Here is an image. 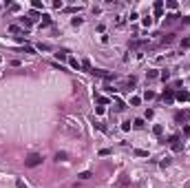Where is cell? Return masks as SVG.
<instances>
[{
  "label": "cell",
  "instance_id": "7402d4cb",
  "mask_svg": "<svg viewBox=\"0 0 190 188\" xmlns=\"http://www.w3.org/2000/svg\"><path fill=\"white\" fill-rule=\"evenodd\" d=\"M144 97H146V100H153V97H155V93H153V91H146V93H144Z\"/></svg>",
  "mask_w": 190,
  "mask_h": 188
},
{
  "label": "cell",
  "instance_id": "5b68a950",
  "mask_svg": "<svg viewBox=\"0 0 190 188\" xmlns=\"http://www.w3.org/2000/svg\"><path fill=\"white\" fill-rule=\"evenodd\" d=\"M173 100H175L173 89H166V91H164V102H173Z\"/></svg>",
  "mask_w": 190,
  "mask_h": 188
},
{
  "label": "cell",
  "instance_id": "30bf717a",
  "mask_svg": "<svg viewBox=\"0 0 190 188\" xmlns=\"http://www.w3.org/2000/svg\"><path fill=\"white\" fill-rule=\"evenodd\" d=\"M77 177H80V179H91V177H93V173H91V171H84V173H80Z\"/></svg>",
  "mask_w": 190,
  "mask_h": 188
},
{
  "label": "cell",
  "instance_id": "5bb4252c",
  "mask_svg": "<svg viewBox=\"0 0 190 188\" xmlns=\"http://www.w3.org/2000/svg\"><path fill=\"white\" fill-rule=\"evenodd\" d=\"M51 25V18L49 16H42V27H49Z\"/></svg>",
  "mask_w": 190,
  "mask_h": 188
},
{
  "label": "cell",
  "instance_id": "e0dca14e",
  "mask_svg": "<svg viewBox=\"0 0 190 188\" xmlns=\"http://www.w3.org/2000/svg\"><path fill=\"white\" fill-rule=\"evenodd\" d=\"M133 126H135V128H144V120H135V122H133Z\"/></svg>",
  "mask_w": 190,
  "mask_h": 188
},
{
  "label": "cell",
  "instance_id": "4fadbf2b",
  "mask_svg": "<svg viewBox=\"0 0 190 188\" xmlns=\"http://www.w3.org/2000/svg\"><path fill=\"white\" fill-rule=\"evenodd\" d=\"M188 47H190V35L181 40V49H188Z\"/></svg>",
  "mask_w": 190,
  "mask_h": 188
},
{
  "label": "cell",
  "instance_id": "8fae6325",
  "mask_svg": "<svg viewBox=\"0 0 190 188\" xmlns=\"http://www.w3.org/2000/svg\"><path fill=\"white\" fill-rule=\"evenodd\" d=\"M161 11H164V2H155V13L161 16Z\"/></svg>",
  "mask_w": 190,
  "mask_h": 188
},
{
  "label": "cell",
  "instance_id": "52a82bcc",
  "mask_svg": "<svg viewBox=\"0 0 190 188\" xmlns=\"http://www.w3.org/2000/svg\"><path fill=\"white\" fill-rule=\"evenodd\" d=\"M124 186H128V177H126V175H122V177L117 179V188H124Z\"/></svg>",
  "mask_w": 190,
  "mask_h": 188
},
{
  "label": "cell",
  "instance_id": "cb8c5ba5",
  "mask_svg": "<svg viewBox=\"0 0 190 188\" xmlns=\"http://www.w3.org/2000/svg\"><path fill=\"white\" fill-rule=\"evenodd\" d=\"M159 77H161V80H168V77H170V73H168V71H164V73H159Z\"/></svg>",
  "mask_w": 190,
  "mask_h": 188
},
{
  "label": "cell",
  "instance_id": "603a6c76",
  "mask_svg": "<svg viewBox=\"0 0 190 188\" xmlns=\"http://www.w3.org/2000/svg\"><path fill=\"white\" fill-rule=\"evenodd\" d=\"M148 77H150V80H155V77H159V73H157V71H148Z\"/></svg>",
  "mask_w": 190,
  "mask_h": 188
},
{
  "label": "cell",
  "instance_id": "6da1fadb",
  "mask_svg": "<svg viewBox=\"0 0 190 188\" xmlns=\"http://www.w3.org/2000/svg\"><path fill=\"white\" fill-rule=\"evenodd\" d=\"M40 164H42V155H38V153H31L25 159V166H27V168H35V166H40Z\"/></svg>",
  "mask_w": 190,
  "mask_h": 188
},
{
  "label": "cell",
  "instance_id": "ac0fdd59",
  "mask_svg": "<svg viewBox=\"0 0 190 188\" xmlns=\"http://www.w3.org/2000/svg\"><path fill=\"white\" fill-rule=\"evenodd\" d=\"M9 31H11V33H20V27H18V25H11V27H9Z\"/></svg>",
  "mask_w": 190,
  "mask_h": 188
},
{
  "label": "cell",
  "instance_id": "ba28073f",
  "mask_svg": "<svg viewBox=\"0 0 190 188\" xmlns=\"http://www.w3.org/2000/svg\"><path fill=\"white\" fill-rule=\"evenodd\" d=\"M69 64H71V67H73V69H77V71L82 69V62H77V60H75V58H69Z\"/></svg>",
  "mask_w": 190,
  "mask_h": 188
},
{
  "label": "cell",
  "instance_id": "2e32d148",
  "mask_svg": "<svg viewBox=\"0 0 190 188\" xmlns=\"http://www.w3.org/2000/svg\"><path fill=\"white\" fill-rule=\"evenodd\" d=\"M82 67L86 69V71H93V67H91V62H89V60H82Z\"/></svg>",
  "mask_w": 190,
  "mask_h": 188
},
{
  "label": "cell",
  "instance_id": "277c9868",
  "mask_svg": "<svg viewBox=\"0 0 190 188\" xmlns=\"http://www.w3.org/2000/svg\"><path fill=\"white\" fill-rule=\"evenodd\" d=\"M175 117H177V122H183V124H186V122L190 120V111H179Z\"/></svg>",
  "mask_w": 190,
  "mask_h": 188
},
{
  "label": "cell",
  "instance_id": "d6986e66",
  "mask_svg": "<svg viewBox=\"0 0 190 188\" xmlns=\"http://www.w3.org/2000/svg\"><path fill=\"white\" fill-rule=\"evenodd\" d=\"M161 42H164V44H168V42H173V35H164V38H161Z\"/></svg>",
  "mask_w": 190,
  "mask_h": 188
},
{
  "label": "cell",
  "instance_id": "8992f818",
  "mask_svg": "<svg viewBox=\"0 0 190 188\" xmlns=\"http://www.w3.org/2000/svg\"><path fill=\"white\" fill-rule=\"evenodd\" d=\"M175 97H177V100H181V102H190V93H186V91H179Z\"/></svg>",
  "mask_w": 190,
  "mask_h": 188
},
{
  "label": "cell",
  "instance_id": "ffe728a7",
  "mask_svg": "<svg viewBox=\"0 0 190 188\" xmlns=\"http://www.w3.org/2000/svg\"><path fill=\"white\" fill-rule=\"evenodd\" d=\"M38 49H42V51H49L51 47H49V44H44V42H40V44H38Z\"/></svg>",
  "mask_w": 190,
  "mask_h": 188
},
{
  "label": "cell",
  "instance_id": "7a4b0ae2",
  "mask_svg": "<svg viewBox=\"0 0 190 188\" xmlns=\"http://www.w3.org/2000/svg\"><path fill=\"white\" fill-rule=\"evenodd\" d=\"M93 75H97V77H102V80H115V73H108V71H102V69H93L91 71Z\"/></svg>",
  "mask_w": 190,
  "mask_h": 188
},
{
  "label": "cell",
  "instance_id": "7c38bea8",
  "mask_svg": "<svg viewBox=\"0 0 190 188\" xmlns=\"http://www.w3.org/2000/svg\"><path fill=\"white\" fill-rule=\"evenodd\" d=\"M153 133H155V135H161V133H164V128L159 126V124H155V126H153Z\"/></svg>",
  "mask_w": 190,
  "mask_h": 188
},
{
  "label": "cell",
  "instance_id": "3957f363",
  "mask_svg": "<svg viewBox=\"0 0 190 188\" xmlns=\"http://www.w3.org/2000/svg\"><path fill=\"white\" fill-rule=\"evenodd\" d=\"M170 146H173V151H181L183 148V144H181V139L175 135V137H170Z\"/></svg>",
  "mask_w": 190,
  "mask_h": 188
},
{
  "label": "cell",
  "instance_id": "d4e9b609",
  "mask_svg": "<svg viewBox=\"0 0 190 188\" xmlns=\"http://www.w3.org/2000/svg\"><path fill=\"white\" fill-rule=\"evenodd\" d=\"M16 186H18V188H27V186H25V181H18Z\"/></svg>",
  "mask_w": 190,
  "mask_h": 188
},
{
  "label": "cell",
  "instance_id": "44dd1931",
  "mask_svg": "<svg viewBox=\"0 0 190 188\" xmlns=\"http://www.w3.org/2000/svg\"><path fill=\"white\" fill-rule=\"evenodd\" d=\"M33 7H35V9H44V5H42L40 0H33Z\"/></svg>",
  "mask_w": 190,
  "mask_h": 188
},
{
  "label": "cell",
  "instance_id": "9a60e30c",
  "mask_svg": "<svg viewBox=\"0 0 190 188\" xmlns=\"http://www.w3.org/2000/svg\"><path fill=\"white\" fill-rule=\"evenodd\" d=\"M55 58H58V60H66V51H58V53H55Z\"/></svg>",
  "mask_w": 190,
  "mask_h": 188
},
{
  "label": "cell",
  "instance_id": "9c48e42d",
  "mask_svg": "<svg viewBox=\"0 0 190 188\" xmlns=\"http://www.w3.org/2000/svg\"><path fill=\"white\" fill-rule=\"evenodd\" d=\"M66 157H69V155H66L64 151H58V153H55V159H58V162H64Z\"/></svg>",
  "mask_w": 190,
  "mask_h": 188
}]
</instances>
